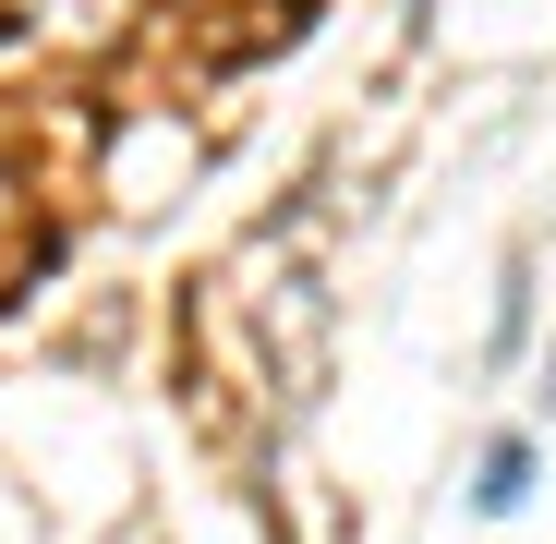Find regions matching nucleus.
<instances>
[{
	"instance_id": "nucleus-1",
	"label": "nucleus",
	"mask_w": 556,
	"mask_h": 544,
	"mask_svg": "<svg viewBox=\"0 0 556 544\" xmlns=\"http://www.w3.org/2000/svg\"><path fill=\"white\" fill-rule=\"evenodd\" d=\"M532 460H544L532 435H484V460H472V520H520V508H532Z\"/></svg>"
},
{
	"instance_id": "nucleus-2",
	"label": "nucleus",
	"mask_w": 556,
	"mask_h": 544,
	"mask_svg": "<svg viewBox=\"0 0 556 544\" xmlns=\"http://www.w3.org/2000/svg\"><path fill=\"white\" fill-rule=\"evenodd\" d=\"M520 339H532V254H508V291H496V339H484V363H520Z\"/></svg>"
},
{
	"instance_id": "nucleus-3",
	"label": "nucleus",
	"mask_w": 556,
	"mask_h": 544,
	"mask_svg": "<svg viewBox=\"0 0 556 544\" xmlns=\"http://www.w3.org/2000/svg\"><path fill=\"white\" fill-rule=\"evenodd\" d=\"M544 400H556V351H544Z\"/></svg>"
}]
</instances>
